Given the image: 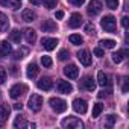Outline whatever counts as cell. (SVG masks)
<instances>
[{
  "mask_svg": "<svg viewBox=\"0 0 129 129\" xmlns=\"http://www.w3.org/2000/svg\"><path fill=\"white\" fill-rule=\"evenodd\" d=\"M27 91V87L24 85V84H15V85H12L11 87V90H9V96L12 97V99H18L21 94H24Z\"/></svg>",
  "mask_w": 129,
  "mask_h": 129,
  "instance_id": "5",
  "label": "cell"
},
{
  "mask_svg": "<svg viewBox=\"0 0 129 129\" xmlns=\"http://www.w3.org/2000/svg\"><path fill=\"white\" fill-rule=\"evenodd\" d=\"M9 38H11V41H14V43H17V44H20V43H21V32H20L18 29H14V30L11 32Z\"/></svg>",
  "mask_w": 129,
  "mask_h": 129,
  "instance_id": "25",
  "label": "cell"
},
{
  "mask_svg": "<svg viewBox=\"0 0 129 129\" xmlns=\"http://www.w3.org/2000/svg\"><path fill=\"white\" fill-rule=\"evenodd\" d=\"M23 34H24V38H26V41H27L29 44H34V43L37 41V32H35L34 29H29V27H27V29H24Z\"/></svg>",
  "mask_w": 129,
  "mask_h": 129,
  "instance_id": "18",
  "label": "cell"
},
{
  "mask_svg": "<svg viewBox=\"0 0 129 129\" xmlns=\"http://www.w3.org/2000/svg\"><path fill=\"white\" fill-rule=\"evenodd\" d=\"M109 93H111V91H109V90H108V91H105V90H103V91H100V93H99V97H100V99H102V97H105V96H108V94H109Z\"/></svg>",
  "mask_w": 129,
  "mask_h": 129,
  "instance_id": "43",
  "label": "cell"
},
{
  "mask_svg": "<svg viewBox=\"0 0 129 129\" xmlns=\"http://www.w3.org/2000/svg\"><path fill=\"white\" fill-rule=\"evenodd\" d=\"M64 75H66L69 79H76L79 76V69L75 66V64H69V66L64 67Z\"/></svg>",
  "mask_w": 129,
  "mask_h": 129,
  "instance_id": "6",
  "label": "cell"
},
{
  "mask_svg": "<svg viewBox=\"0 0 129 129\" xmlns=\"http://www.w3.org/2000/svg\"><path fill=\"white\" fill-rule=\"evenodd\" d=\"M78 59L81 61V64H82V66H85V67H88L90 64H91V55H90V52L87 49L78 52Z\"/></svg>",
  "mask_w": 129,
  "mask_h": 129,
  "instance_id": "9",
  "label": "cell"
},
{
  "mask_svg": "<svg viewBox=\"0 0 129 129\" xmlns=\"http://www.w3.org/2000/svg\"><path fill=\"white\" fill-rule=\"evenodd\" d=\"M41 2H43L44 8H47V9H53V8L56 6V3H58V0H41Z\"/></svg>",
  "mask_w": 129,
  "mask_h": 129,
  "instance_id": "31",
  "label": "cell"
},
{
  "mask_svg": "<svg viewBox=\"0 0 129 129\" xmlns=\"http://www.w3.org/2000/svg\"><path fill=\"white\" fill-rule=\"evenodd\" d=\"M100 11H102V3L99 2V0H91V2L88 3L87 12L90 15H97V14H100Z\"/></svg>",
  "mask_w": 129,
  "mask_h": 129,
  "instance_id": "7",
  "label": "cell"
},
{
  "mask_svg": "<svg viewBox=\"0 0 129 129\" xmlns=\"http://www.w3.org/2000/svg\"><path fill=\"white\" fill-rule=\"evenodd\" d=\"M93 53H94V55H96V56H99V58H102V56H103V55H105V52H103V50H102V49H100V47H96V49H94V50H93Z\"/></svg>",
  "mask_w": 129,
  "mask_h": 129,
  "instance_id": "37",
  "label": "cell"
},
{
  "mask_svg": "<svg viewBox=\"0 0 129 129\" xmlns=\"http://www.w3.org/2000/svg\"><path fill=\"white\" fill-rule=\"evenodd\" d=\"M115 44H117V43H115L114 40H102V41H100V46H102L103 49H114Z\"/></svg>",
  "mask_w": 129,
  "mask_h": 129,
  "instance_id": "27",
  "label": "cell"
},
{
  "mask_svg": "<svg viewBox=\"0 0 129 129\" xmlns=\"http://www.w3.org/2000/svg\"><path fill=\"white\" fill-rule=\"evenodd\" d=\"M115 120H117V117H115L114 114H109V115H106V118H105V124H106L108 127H112L114 123H115Z\"/></svg>",
  "mask_w": 129,
  "mask_h": 129,
  "instance_id": "30",
  "label": "cell"
},
{
  "mask_svg": "<svg viewBox=\"0 0 129 129\" xmlns=\"http://www.w3.org/2000/svg\"><path fill=\"white\" fill-rule=\"evenodd\" d=\"M55 17H56L58 20H61V18L64 17V12H62V11H56V14H55Z\"/></svg>",
  "mask_w": 129,
  "mask_h": 129,
  "instance_id": "42",
  "label": "cell"
},
{
  "mask_svg": "<svg viewBox=\"0 0 129 129\" xmlns=\"http://www.w3.org/2000/svg\"><path fill=\"white\" fill-rule=\"evenodd\" d=\"M0 5L2 6H11L12 3H11V0H0Z\"/></svg>",
  "mask_w": 129,
  "mask_h": 129,
  "instance_id": "41",
  "label": "cell"
},
{
  "mask_svg": "<svg viewBox=\"0 0 129 129\" xmlns=\"http://www.w3.org/2000/svg\"><path fill=\"white\" fill-rule=\"evenodd\" d=\"M73 109L76 112H79V114H85L87 109H88V105H87V102L84 99H75L73 100Z\"/></svg>",
  "mask_w": 129,
  "mask_h": 129,
  "instance_id": "8",
  "label": "cell"
},
{
  "mask_svg": "<svg viewBox=\"0 0 129 129\" xmlns=\"http://www.w3.org/2000/svg\"><path fill=\"white\" fill-rule=\"evenodd\" d=\"M27 53H29V50H27V49H24V47H21V49H18V50L14 53V58H15V59H23Z\"/></svg>",
  "mask_w": 129,
  "mask_h": 129,
  "instance_id": "29",
  "label": "cell"
},
{
  "mask_svg": "<svg viewBox=\"0 0 129 129\" xmlns=\"http://www.w3.org/2000/svg\"><path fill=\"white\" fill-rule=\"evenodd\" d=\"M43 32H56L58 30V24L53 20H44V23L41 24Z\"/></svg>",
  "mask_w": 129,
  "mask_h": 129,
  "instance_id": "13",
  "label": "cell"
},
{
  "mask_svg": "<svg viewBox=\"0 0 129 129\" xmlns=\"http://www.w3.org/2000/svg\"><path fill=\"white\" fill-rule=\"evenodd\" d=\"M41 44H43V47L46 49V50H53L56 46H58V40L56 38H43L41 40Z\"/></svg>",
  "mask_w": 129,
  "mask_h": 129,
  "instance_id": "14",
  "label": "cell"
},
{
  "mask_svg": "<svg viewBox=\"0 0 129 129\" xmlns=\"http://www.w3.org/2000/svg\"><path fill=\"white\" fill-rule=\"evenodd\" d=\"M85 32H87L88 35H94V34H96L94 24H93V23H87V24H85Z\"/></svg>",
  "mask_w": 129,
  "mask_h": 129,
  "instance_id": "33",
  "label": "cell"
},
{
  "mask_svg": "<svg viewBox=\"0 0 129 129\" xmlns=\"http://www.w3.org/2000/svg\"><path fill=\"white\" fill-rule=\"evenodd\" d=\"M49 103H50L52 109L55 112H58V114H61V112H64V111L67 109V102L62 100V99H59V97H52L49 100Z\"/></svg>",
  "mask_w": 129,
  "mask_h": 129,
  "instance_id": "2",
  "label": "cell"
},
{
  "mask_svg": "<svg viewBox=\"0 0 129 129\" xmlns=\"http://www.w3.org/2000/svg\"><path fill=\"white\" fill-rule=\"evenodd\" d=\"M69 2L73 3V5H76V6H82L85 3V0H69Z\"/></svg>",
  "mask_w": 129,
  "mask_h": 129,
  "instance_id": "38",
  "label": "cell"
},
{
  "mask_svg": "<svg viewBox=\"0 0 129 129\" xmlns=\"http://www.w3.org/2000/svg\"><path fill=\"white\" fill-rule=\"evenodd\" d=\"M21 17H23V20H24V21L30 23V21H34V20L37 18V14H35L32 9H24V11L21 12Z\"/></svg>",
  "mask_w": 129,
  "mask_h": 129,
  "instance_id": "22",
  "label": "cell"
},
{
  "mask_svg": "<svg viewBox=\"0 0 129 129\" xmlns=\"http://www.w3.org/2000/svg\"><path fill=\"white\" fill-rule=\"evenodd\" d=\"M21 106H23L21 103H15V105H14V109H21Z\"/></svg>",
  "mask_w": 129,
  "mask_h": 129,
  "instance_id": "46",
  "label": "cell"
},
{
  "mask_svg": "<svg viewBox=\"0 0 129 129\" xmlns=\"http://www.w3.org/2000/svg\"><path fill=\"white\" fill-rule=\"evenodd\" d=\"M30 5H40V0H29Z\"/></svg>",
  "mask_w": 129,
  "mask_h": 129,
  "instance_id": "45",
  "label": "cell"
},
{
  "mask_svg": "<svg viewBox=\"0 0 129 129\" xmlns=\"http://www.w3.org/2000/svg\"><path fill=\"white\" fill-rule=\"evenodd\" d=\"M102 111H103V105H102V103H96V105L93 106V114H91V117H93V118L99 117Z\"/></svg>",
  "mask_w": 129,
  "mask_h": 129,
  "instance_id": "28",
  "label": "cell"
},
{
  "mask_svg": "<svg viewBox=\"0 0 129 129\" xmlns=\"http://www.w3.org/2000/svg\"><path fill=\"white\" fill-rule=\"evenodd\" d=\"M126 55H127V49H121V50H118L117 53L112 55V61H114L115 64H120V62L126 58Z\"/></svg>",
  "mask_w": 129,
  "mask_h": 129,
  "instance_id": "21",
  "label": "cell"
},
{
  "mask_svg": "<svg viewBox=\"0 0 129 129\" xmlns=\"http://www.w3.org/2000/svg\"><path fill=\"white\" fill-rule=\"evenodd\" d=\"M38 72H40V69H38V66L35 62H30L29 66H27V70H26V75H27V78L29 79H35L37 76H38Z\"/></svg>",
  "mask_w": 129,
  "mask_h": 129,
  "instance_id": "15",
  "label": "cell"
},
{
  "mask_svg": "<svg viewBox=\"0 0 129 129\" xmlns=\"http://www.w3.org/2000/svg\"><path fill=\"white\" fill-rule=\"evenodd\" d=\"M11 6H12V9H18V8H21V0H17V2H14Z\"/></svg>",
  "mask_w": 129,
  "mask_h": 129,
  "instance_id": "39",
  "label": "cell"
},
{
  "mask_svg": "<svg viewBox=\"0 0 129 129\" xmlns=\"http://www.w3.org/2000/svg\"><path fill=\"white\" fill-rule=\"evenodd\" d=\"M11 114V108L6 105V103H2L0 105V121H5Z\"/></svg>",
  "mask_w": 129,
  "mask_h": 129,
  "instance_id": "20",
  "label": "cell"
},
{
  "mask_svg": "<svg viewBox=\"0 0 129 129\" xmlns=\"http://www.w3.org/2000/svg\"><path fill=\"white\" fill-rule=\"evenodd\" d=\"M106 5L109 9H117L118 8V0H106Z\"/></svg>",
  "mask_w": 129,
  "mask_h": 129,
  "instance_id": "35",
  "label": "cell"
},
{
  "mask_svg": "<svg viewBox=\"0 0 129 129\" xmlns=\"http://www.w3.org/2000/svg\"><path fill=\"white\" fill-rule=\"evenodd\" d=\"M69 56H70V53H69V50H61L59 52V55H58V58L61 59V61H66V59H69Z\"/></svg>",
  "mask_w": 129,
  "mask_h": 129,
  "instance_id": "34",
  "label": "cell"
},
{
  "mask_svg": "<svg viewBox=\"0 0 129 129\" xmlns=\"http://www.w3.org/2000/svg\"><path fill=\"white\" fill-rule=\"evenodd\" d=\"M100 24H102V27H103L106 32H114L115 27H117L115 18H114L112 15H106V17H103L102 21H100Z\"/></svg>",
  "mask_w": 129,
  "mask_h": 129,
  "instance_id": "4",
  "label": "cell"
},
{
  "mask_svg": "<svg viewBox=\"0 0 129 129\" xmlns=\"http://www.w3.org/2000/svg\"><path fill=\"white\" fill-rule=\"evenodd\" d=\"M56 88H58V91L62 93V94H69V93L73 91V85H72L70 82H67V81H59L58 85H56Z\"/></svg>",
  "mask_w": 129,
  "mask_h": 129,
  "instance_id": "11",
  "label": "cell"
},
{
  "mask_svg": "<svg viewBox=\"0 0 129 129\" xmlns=\"http://www.w3.org/2000/svg\"><path fill=\"white\" fill-rule=\"evenodd\" d=\"M69 40H70V43H72V44H75V46H79V44H82V43H84V38H82L81 35H76V34L70 35V37H69Z\"/></svg>",
  "mask_w": 129,
  "mask_h": 129,
  "instance_id": "26",
  "label": "cell"
},
{
  "mask_svg": "<svg viewBox=\"0 0 129 129\" xmlns=\"http://www.w3.org/2000/svg\"><path fill=\"white\" fill-rule=\"evenodd\" d=\"M27 124H29V123L24 120L23 115H17L15 120H14V127H26Z\"/></svg>",
  "mask_w": 129,
  "mask_h": 129,
  "instance_id": "24",
  "label": "cell"
},
{
  "mask_svg": "<svg viewBox=\"0 0 129 129\" xmlns=\"http://www.w3.org/2000/svg\"><path fill=\"white\" fill-rule=\"evenodd\" d=\"M61 124H62V127H70V129H82L84 127V123L78 117H67L61 121Z\"/></svg>",
  "mask_w": 129,
  "mask_h": 129,
  "instance_id": "1",
  "label": "cell"
},
{
  "mask_svg": "<svg viewBox=\"0 0 129 129\" xmlns=\"http://www.w3.org/2000/svg\"><path fill=\"white\" fill-rule=\"evenodd\" d=\"M37 87H38L40 90L49 91V90H52V87H53V82H52V79H50V78L44 76V78H41V79L37 82Z\"/></svg>",
  "mask_w": 129,
  "mask_h": 129,
  "instance_id": "10",
  "label": "cell"
},
{
  "mask_svg": "<svg viewBox=\"0 0 129 129\" xmlns=\"http://www.w3.org/2000/svg\"><path fill=\"white\" fill-rule=\"evenodd\" d=\"M12 53V46L8 41H0V55L2 56H8Z\"/></svg>",
  "mask_w": 129,
  "mask_h": 129,
  "instance_id": "17",
  "label": "cell"
},
{
  "mask_svg": "<svg viewBox=\"0 0 129 129\" xmlns=\"http://www.w3.org/2000/svg\"><path fill=\"white\" fill-rule=\"evenodd\" d=\"M82 87H84L87 91H94V90H96V82H94V79H93L91 76H87V78H84V81H82Z\"/></svg>",
  "mask_w": 129,
  "mask_h": 129,
  "instance_id": "16",
  "label": "cell"
},
{
  "mask_svg": "<svg viewBox=\"0 0 129 129\" xmlns=\"http://www.w3.org/2000/svg\"><path fill=\"white\" fill-rule=\"evenodd\" d=\"M41 64H43L46 69H50L52 67V59H50V56H47V55L41 56Z\"/></svg>",
  "mask_w": 129,
  "mask_h": 129,
  "instance_id": "32",
  "label": "cell"
},
{
  "mask_svg": "<svg viewBox=\"0 0 129 129\" xmlns=\"http://www.w3.org/2000/svg\"><path fill=\"white\" fill-rule=\"evenodd\" d=\"M5 79H6V72H5L3 67H0V84H3Z\"/></svg>",
  "mask_w": 129,
  "mask_h": 129,
  "instance_id": "36",
  "label": "cell"
},
{
  "mask_svg": "<svg viewBox=\"0 0 129 129\" xmlns=\"http://www.w3.org/2000/svg\"><path fill=\"white\" fill-rule=\"evenodd\" d=\"M8 29H9V18H8L6 14L0 12V30H2V32H8Z\"/></svg>",
  "mask_w": 129,
  "mask_h": 129,
  "instance_id": "19",
  "label": "cell"
},
{
  "mask_svg": "<svg viewBox=\"0 0 129 129\" xmlns=\"http://www.w3.org/2000/svg\"><path fill=\"white\" fill-rule=\"evenodd\" d=\"M123 93H127V79H124V85H123Z\"/></svg>",
  "mask_w": 129,
  "mask_h": 129,
  "instance_id": "44",
  "label": "cell"
},
{
  "mask_svg": "<svg viewBox=\"0 0 129 129\" xmlns=\"http://www.w3.org/2000/svg\"><path fill=\"white\" fill-rule=\"evenodd\" d=\"M81 24H82V15L78 14V12L72 14V17H70V20H69V26L73 27V29H76V27H79Z\"/></svg>",
  "mask_w": 129,
  "mask_h": 129,
  "instance_id": "12",
  "label": "cell"
},
{
  "mask_svg": "<svg viewBox=\"0 0 129 129\" xmlns=\"http://www.w3.org/2000/svg\"><path fill=\"white\" fill-rule=\"evenodd\" d=\"M97 84H99L100 87H106V85L109 84L108 76H106L103 72H99V73H97Z\"/></svg>",
  "mask_w": 129,
  "mask_h": 129,
  "instance_id": "23",
  "label": "cell"
},
{
  "mask_svg": "<svg viewBox=\"0 0 129 129\" xmlns=\"http://www.w3.org/2000/svg\"><path fill=\"white\" fill-rule=\"evenodd\" d=\"M127 20H129L127 17H123V18H121V26H123L124 29H126V27H127V24H129V21H127Z\"/></svg>",
  "mask_w": 129,
  "mask_h": 129,
  "instance_id": "40",
  "label": "cell"
},
{
  "mask_svg": "<svg viewBox=\"0 0 129 129\" xmlns=\"http://www.w3.org/2000/svg\"><path fill=\"white\" fill-rule=\"evenodd\" d=\"M27 105H29V109H30V111L38 112V111L41 109V106H43V97L38 96V94H32V96L29 97Z\"/></svg>",
  "mask_w": 129,
  "mask_h": 129,
  "instance_id": "3",
  "label": "cell"
}]
</instances>
